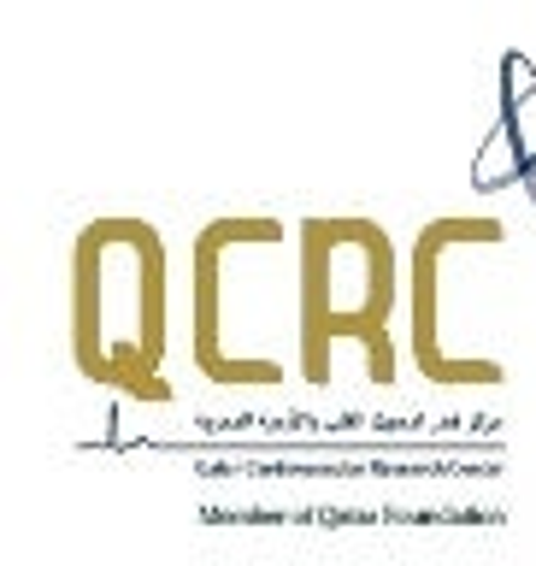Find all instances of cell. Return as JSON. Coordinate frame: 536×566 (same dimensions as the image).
I'll use <instances>...</instances> for the list:
<instances>
[{"instance_id":"277c9868","label":"cell","mask_w":536,"mask_h":566,"mask_svg":"<svg viewBox=\"0 0 536 566\" xmlns=\"http://www.w3.org/2000/svg\"><path fill=\"white\" fill-rule=\"evenodd\" d=\"M507 224L495 212H437L419 224L413 254H407V343L413 366L431 384H502V360H466L449 343V272L466 248H502Z\"/></svg>"},{"instance_id":"6da1fadb","label":"cell","mask_w":536,"mask_h":566,"mask_svg":"<svg viewBox=\"0 0 536 566\" xmlns=\"http://www.w3.org/2000/svg\"><path fill=\"white\" fill-rule=\"evenodd\" d=\"M71 366L130 401H171V254L154 219L95 212L71 237Z\"/></svg>"},{"instance_id":"7a4b0ae2","label":"cell","mask_w":536,"mask_h":566,"mask_svg":"<svg viewBox=\"0 0 536 566\" xmlns=\"http://www.w3.org/2000/svg\"><path fill=\"white\" fill-rule=\"evenodd\" d=\"M401 254L371 212H307L295 224V354L301 378H336V343L366 348V378L396 384Z\"/></svg>"},{"instance_id":"5b68a950","label":"cell","mask_w":536,"mask_h":566,"mask_svg":"<svg viewBox=\"0 0 536 566\" xmlns=\"http://www.w3.org/2000/svg\"><path fill=\"white\" fill-rule=\"evenodd\" d=\"M495 130L507 136L513 166H519V189L536 207V65L525 48L502 53V118H495Z\"/></svg>"},{"instance_id":"3957f363","label":"cell","mask_w":536,"mask_h":566,"mask_svg":"<svg viewBox=\"0 0 536 566\" xmlns=\"http://www.w3.org/2000/svg\"><path fill=\"white\" fill-rule=\"evenodd\" d=\"M290 224L272 212H219L189 248V354L207 384H283V360H260L242 343V254L283 248Z\"/></svg>"}]
</instances>
